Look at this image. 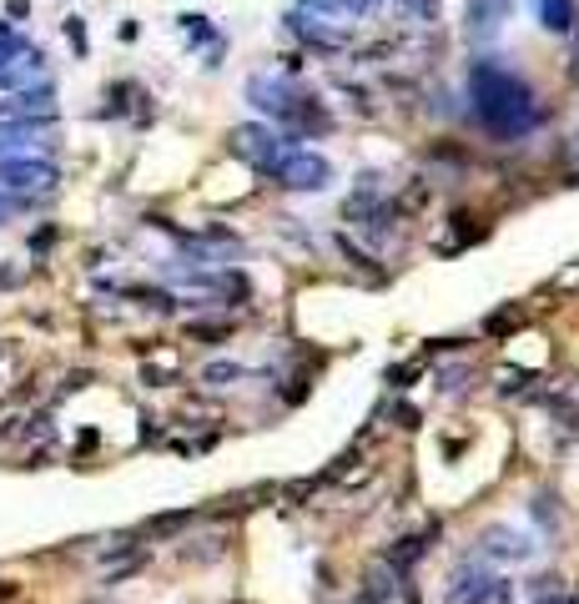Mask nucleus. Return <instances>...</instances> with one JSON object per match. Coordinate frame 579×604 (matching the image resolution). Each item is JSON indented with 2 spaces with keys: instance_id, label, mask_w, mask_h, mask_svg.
Listing matches in <instances>:
<instances>
[{
  "instance_id": "7",
  "label": "nucleus",
  "mask_w": 579,
  "mask_h": 604,
  "mask_svg": "<svg viewBox=\"0 0 579 604\" xmlns=\"http://www.w3.org/2000/svg\"><path fill=\"white\" fill-rule=\"evenodd\" d=\"M202 378H207V383H232V378H242V369H232V363H212Z\"/></svg>"
},
{
  "instance_id": "4",
  "label": "nucleus",
  "mask_w": 579,
  "mask_h": 604,
  "mask_svg": "<svg viewBox=\"0 0 579 604\" xmlns=\"http://www.w3.org/2000/svg\"><path fill=\"white\" fill-rule=\"evenodd\" d=\"M40 67H46V61H40V51H21V56L11 61V67L0 71V86H15V92H21L26 81H36V76H40Z\"/></svg>"
},
{
  "instance_id": "8",
  "label": "nucleus",
  "mask_w": 579,
  "mask_h": 604,
  "mask_svg": "<svg viewBox=\"0 0 579 604\" xmlns=\"http://www.w3.org/2000/svg\"><path fill=\"white\" fill-rule=\"evenodd\" d=\"M21 207H26L21 197H5V192H0V222H11V217H15Z\"/></svg>"
},
{
  "instance_id": "9",
  "label": "nucleus",
  "mask_w": 579,
  "mask_h": 604,
  "mask_svg": "<svg viewBox=\"0 0 579 604\" xmlns=\"http://www.w3.org/2000/svg\"><path fill=\"white\" fill-rule=\"evenodd\" d=\"M358 604H378V600H369V594H358Z\"/></svg>"
},
{
  "instance_id": "3",
  "label": "nucleus",
  "mask_w": 579,
  "mask_h": 604,
  "mask_svg": "<svg viewBox=\"0 0 579 604\" xmlns=\"http://www.w3.org/2000/svg\"><path fill=\"white\" fill-rule=\"evenodd\" d=\"M46 121H0V157H26V152H40L36 132Z\"/></svg>"
},
{
  "instance_id": "2",
  "label": "nucleus",
  "mask_w": 579,
  "mask_h": 604,
  "mask_svg": "<svg viewBox=\"0 0 579 604\" xmlns=\"http://www.w3.org/2000/svg\"><path fill=\"white\" fill-rule=\"evenodd\" d=\"M56 117V86L51 81H36V86H21L0 101V121H51Z\"/></svg>"
},
{
  "instance_id": "1",
  "label": "nucleus",
  "mask_w": 579,
  "mask_h": 604,
  "mask_svg": "<svg viewBox=\"0 0 579 604\" xmlns=\"http://www.w3.org/2000/svg\"><path fill=\"white\" fill-rule=\"evenodd\" d=\"M0 186L5 192H46V186H56V167L51 161H40V157H0Z\"/></svg>"
},
{
  "instance_id": "6",
  "label": "nucleus",
  "mask_w": 579,
  "mask_h": 604,
  "mask_svg": "<svg viewBox=\"0 0 579 604\" xmlns=\"http://www.w3.org/2000/svg\"><path fill=\"white\" fill-rule=\"evenodd\" d=\"M227 323H192V328H186V338H202V342H217V338H227Z\"/></svg>"
},
{
  "instance_id": "5",
  "label": "nucleus",
  "mask_w": 579,
  "mask_h": 604,
  "mask_svg": "<svg viewBox=\"0 0 579 604\" xmlns=\"http://www.w3.org/2000/svg\"><path fill=\"white\" fill-rule=\"evenodd\" d=\"M282 177H292L288 186H323V177H328V167L323 161H292Z\"/></svg>"
}]
</instances>
